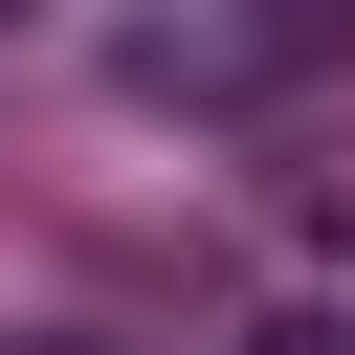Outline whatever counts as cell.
I'll return each mask as SVG.
<instances>
[{"label":"cell","mask_w":355,"mask_h":355,"mask_svg":"<svg viewBox=\"0 0 355 355\" xmlns=\"http://www.w3.org/2000/svg\"><path fill=\"white\" fill-rule=\"evenodd\" d=\"M0 355H89V333H0Z\"/></svg>","instance_id":"obj_2"},{"label":"cell","mask_w":355,"mask_h":355,"mask_svg":"<svg viewBox=\"0 0 355 355\" xmlns=\"http://www.w3.org/2000/svg\"><path fill=\"white\" fill-rule=\"evenodd\" d=\"M266 355H355V333H266Z\"/></svg>","instance_id":"obj_1"}]
</instances>
